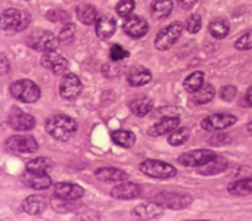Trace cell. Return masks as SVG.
Masks as SVG:
<instances>
[{
	"instance_id": "obj_1",
	"label": "cell",
	"mask_w": 252,
	"mask_h": 221,
	"mask_svg": "<svg viewBox=\"0 0 252 221\" xmlns=\"http://www.w3.org/2000/svg\"><path fill=\"white\" fill-rule=\"evenodd\" d=\"M44 128L55 140L66 142L77 133L78 126L74 118L63 115V114H55L46 120Z\"/></svg>"
},
{
	"instance_id": "obj_2",
	"label": "cell",
	"mask_w": 252,
	"mask_h": 221,
	"mask_svg": "<svg viewBox=\"0 0 252 221\" xmlns=\"http://www.w3.org/2000/svg\"><path fill=\"white\" fill-rule=\"evenodd\" d=\"M9 93H10V96L13 99L19 100V102H24V103H34L41 96L40 87L34 81L27 80V78L18 80L13 84H10Z\"/></svg>"
},
{
	"instance_id": "obj_3",
	"label": "cell",
	"mask_w": 252,
	"mask_h": 221,
	"mask_svg": "<svg viewBox=\"0 0 252 221\" xmlns=\"http://www.w3.org/2000/svg\"><path fill=\"white\" fill-rule=\"evenodd\" d=\"M139 168L143 174L152 179L167 180V179H173L177 176V170L171 164L159 161V159H146L140 164Z\"/></svg>"
},
{
	"instance_id": "obj_4",
	"label": "cell",
	"mask_w": 252,
	"mask_h": 221,
	"mask_svg": "<svg viewBox=\"0 0 252 221\" xmlns=\"http://www.w3.org/2000/svg\"><path fill=\"white\" fill-rule=\"evenodd\" d=\"M183 32V24L176 21L168 24L167 27H164L155 37V46L158 50H168L171 49L180 38Z\"/></svg>"
},
{
	"instance_id": "obj_5",
	"label": "cell",
	"mask_w": 252,
	"mask_h": 221,
	"mask_svg": "<svg viewBox=\"0 0 252 221\" xmlns=\"http://www.w3.org/2000/svg\"><path fill=\"white\" fill-rule=\"evenodd\" d=\"M30 24V16L18 9H6L1 13V28L7 32H16L27 28Z\"/></svg>"
},
{
	"instance_id": "obj_6",
	"label": "cell",
	"mask_w": 252,
	"mask_h": 221,
	"mask_svg": "<svg viewBox=\"0 0 252 221\" xmlns=\"http://www.w3.org/2000/svg\"><path fill=\"white\" fill-rule=\"evenodd\" d=\"M30 46L34 50L38 52H49V50H55L59 44V38L58 35H55L50 31H44V30H38L34 31L30 37H28Z\"/></svg>"
},
{
	"instance_id": "obj_7",
	"label": "cell",
	"mask_w": 252,
	"mask_h": 221,
	"mask_svg": "<svg viewBox=\"0 0 252 221\" xmlns=\"http://www.w3.org/2000/svg\"><path fill=\"white\" fill-rule=\"evenodd\" d=\"M81 90H83L81 80L75 74L65 72L62 75L61 83H59V93L63 99H66V100L77 99L81 95Z\"/></svg>"
},
{
	"instance_id": "obj_8",
	"label": "cell",
	"mask_w": 252,
	"mask_h": 221,
	"mask_svg": "<svg viewBox=\"0 0 252 221\" xmlns=\"http://www.w3.org/2000/svg\"><path fill=\"white\" fill-rule=\"evenodd\" d=\"M40 62H41V66L44 69H49V71H52L56 75H63L66 72L68 66H69L68 59L65 56H62V55H59L55 50L44 52L41 59H40Z\"/></svg>"
},
{
	"instance_id": "obj_9",
	"label": "cell",
	"mask_w": 252,
	"mask_h": 221,
	"mask_svg": "<svg viewBox=\"0 0 252 221\" xmlns=\"http://www.w3.org/2000/svg\"><path fill=\"white\" fill-rule=\"evenodd\" d=\"M217 155L214 151L211 149H196V151H190L183 154L182 157H179V164H182L183 167H202L207 162H210L211 159H214Z\"/></svg>"
},
{
	"instance_id": "obj_10",
	"label": "cell",
	"mask_w": 252,
	"mask_h": 221,
	"mask_svg": "<svg viewBox=\"0 0 252 221\" xmlns=\"http://www.w3.org/2000/svg\"><path fill=\"white\" fill-rule=\"evenodd\" d=\"M7 124L16 131H30L35 127V120L32 115L24 112L19 108H12L7 117Z\"/></svg>"
},
{
	"instance_id": "obj_11",
	"label": "cell",
	"mask_w": 252,
	"mask_h": 221,
	"mask_svg": "<svg viewBox=\"0 0 252 221\" xmlns=\"http://www.w3.org/2000/svg\"><path fill=\"white\" fill-rule=\"evenodd\" d=\"M238 118L232 114H214L202 120L201 126L205 131H220L235 126Z\"/></svg>"
},
{
	"instance_id": "obj_12",
	"label": "cell",
	"mask_w": 252,
	"mask_h": 221,
	"mask_svg": "<svg viewBox=\"0 0 252 221\" xmlns=\"http://www.w3.org/2000/svg\"><path fill=\"white\" fill-rule=\"evenodd\" d=\"M4 145L9 151L18 154H32L38 149V143L32 136H10Z\"/></svg>"
},
{
	"instance_id": "obj_13",
	"label": "cell",
	"mask_w": 252,
	"mask_h": 221,
	"mask_svg": "<svg viewBox=\"0 0 252 221\" xmlns=\"http://www.w3.org/2000/svg\"><path fill=\"white\" fill-rule=\"evenodd\" d=\"M154 202L162 207L171 208V210H183L192 202V198L189 195H177L171 192H164V193H158L154 198Z\"/></svg>"
},
{
	"instance_id": "obj_14",
	"label": "cell",
	"mask_w": 252,
	"mask_h": 221,
	"mask_svg": "<svg viewBox=\"0 0 252 221\" xmlns=\"http://www.w3.org/2000/svg\"><path fill=\"white\" fill-rule=\"evenodd\" d=\"M123 28L127 35H130L133 38H140L148 34L149 25H148V21L142 16H128L124 22Z\"/></svg>"
},
{
	"instance_id": "obj_15",
	"label": "cell",
	"mask_w": 252,
	"mask_h": 221,
	"mask_svg": "<svg viewBox=\"0 0 252 221\" xmlns=\"http://www.w3.org/2000/svg\"><path fill=\"white\" fill-rule=\"evenodd\" d=\"M142 195V188L136 183H124L121 182L120 185L114 186L111 190V196L115 199L121 201H131L136 199Z\"/></svg>"
},
{
	"instance_id": "obj_16",
	"label": "cell",
	"mask_w": 252,
	"mask_h": 221,
	"mask_svg": "<svg viewBox=\"0 0 252 221\" xmlns=\"http://www.w3.org/2000/svg\"><path fill=\"white\" fill-rule=\"evenodd\" d=\"M180 127V120L179 117L173 115V117H164L161 121H158L155 126H152V128L149 130L151 136L159 137V136H170L174 130H177Z\"/></svg>"
},
{
	"instance_id": "obj_17",
	"label": "cell",
	"mask_w": 252,
	"mask_h": 221,
	"mask_svg": "<svg viewBox=\"0 0 252 221\" xmlns=\"http://www.w3.org/2000/svg\"><path fill=\"white\" fill-rule=\"evenodd\" d=\"M84 195V189L74 183L55 185V196L63 201H77Z\"/></svg>"
},
{
	"instance_id": "obj_18",
	"label": "cell",
	"mask_w": 252,
	"mask_h": 221,
	"mask_svg": "<svg viewBox=\"0 0 252 221\" xmlns=\"http://www.w3.org/2000/svg\"><path fill=\"white\" fill-rule=\"evenodd\" d=\"M133 216L140 219V220H155L164 216V210L162 205L157 204V202H149V204H143L134 208Z\"/></svg>"
},
{
	"instance_id": "obj_19",
	"label": "cell",
	"mask_w": 252,
	"mask_h": 221,
	"mask_svg": "<svg viewBox=\"0 0 252 221\" xmlns=\"http://www.w3.org/2000/svg\"><path fill=\"white\" fill-rule=\"evenodd\" d=\"M22 182L27 188L34 189V190H44L47 188H50L52 185V179L46 174V173H25V176L22 177Z\"/></svg>"
},
{
	"instance_id": "obj_20",
	"label": "cell",
	"mask_w": 252,
	"mask_h": 221,
	"mask_svg": "<svg viewBox=\"0 0 252 221\" xmlns=\"http://www.w3.org/2000/svg\"><path fill=\"white\" fill-rule=\"evenodd\" d=\"M117 31V21L111 15H103L96 21V34L102 40L111 38Z\"/></svg>"
},
{
	"instance_id": "obj_21",
	"label": "cell",
	"mask_w": 252,
	"mask_h": 221,
	"mask_svg": "<svg viewBox=\"0 0 252 221\" xmlns=\"http://www.w3.org/2000/svg\"><path fill=\"white\" fill-rule=\"evenodd\" d=\"M128 84L133 87H142L146 86L152 81V72L145 68V66H134L130 72H128V78H127Z\"/></svg>"
},
{
	"instance_id": "obj_22",
	"label": "cell",
	"mask_w": 252,
	"mask_h": 221,
	"mask_svg": "<svg viewBox=\"0 0 252 221\" xmlns=\"http://www.w3.org/2000/svg\"><path fill=\"white\" fill-rule=\"evenodd\" d=\"M94 176L102 180V182H111V183H121L128 179V174L120 168H112V167H105L96 170Z\"/></svg>"
},
{
	"instance_id": "obj_23",
	"label": "cell",
	"mask_w": 252,
	"mask_h": 221,
	"mask_svg": "<svg viewBox=\"0 0 252 221\" xmlns=\"http://www.w3.org/2000/svg\"><path fill=\"white\" fill-rule=\"evenodd\" d=\"M46 199L40 195H34V196H28L27 199H24L22 202V210L30 214V216H38L46 210Z\"/></svg>"
},
{
	"instance_id": "obj_24",
	"label": "cell",
	"mask_w": 252,
	"mask_h": 221,
	"mask_svg": "<svg viewBox=\"0 0 252 221\" xmlns=\"http://www.w3.org/2000/svg\"><path fill=\"white\" fill-rule=\"evenodd\" d=\"M227 165H229V162H227L226 158L216 157L214 159H211L205 165L199 167V174H202V176H214V174L223 173L227 168Z\"/></svg>"
},
{
	"instance_id": "obj_25",
	"label": "cell",
	"mask_w": 252,
	"mask_h": 221,
	"mask_svg": "<svg viewBox=\"0 0 252 221\" xmlns=\"http://www.w3.org/2000/svg\"><path fill=\"white\" fill-rule=\"evenodd\" d=\"M173 0H155L151 4V15L155 19H165L173 12Z\"/></svg>"
},
{
	"instance_id": "obj_26",
	"label": "cell",
	"mask_w": 252,
	"mask_h": 221,
	"mask_svg": "<svg viewBox=\"0 0 252 221\" xmlns=\"http://www.w3.org/2000/svg\"><path fill=\"white\" fill-rule=\"evenodd\" d=\"M128 108H130V111H131L136 117H146V115L152 111L154 102H152V99H149V97H140V99L131 100L130 105H128Z\"/></svg>"
},
{
	"instance_id": "obj_27",
	"label": "cell",
	"mask_w": 252,
	"mask_h": 221,
	"mask_svg": "<svg viewBox=\"0 0 252 221\" xmlns=\"http://www.w3.org/2000/svg\"><path fill=\"white\" fill-rule=\"evenodd\" d=\"M112 137V142L124 149H128L131 148L134 143H136V136L133 131H128V130H117L111 134Z\"/></svg>"
},
{
	"instance_id": "obj_28",
	"label": "cell",
	"mask_w": 252,
	"mask_h": 221,
	"mask_svg": "<svg viewBox=\"0 0 252 221\" xmlns=\"http://www.w3.org/2000/svg\"><path fill=\"white\" fill-rule=\"evenodd\" d=\"M229 193L233 196H248L252 195V179H242L238 182H233L227 188Z\"/></svg>"
},
{
	"instance_id": "obj_29",
	"label": "cell",
	"mask_w": 252,
	"mask_h": 221,
	"mask_svg": "<svg viewBox=\"0 0 252 221\" xmlns=\"http://www.w3.org/2000/svg\"><path fill=\"white\" fill-rule=\"evenodd\" d=\"M208 30H210V32H211L213 37L221 40V38L227 37V34H229V31H230V25H229V22H227L226 19H223V18H216V19H213V21L210 22Z\"/></svg>"
},
{
	"instance_id": "obj_30",
	"label": "cell",
	"mask_w": 252,
	"mask_h": 221,
	"mask_svg": "<svg viewBox=\"0 0 252 221\" xmlns=\"http://www.w3.org/2000/svg\"><path fill=\"white\" fill-rule=\"evenodd\" d=\"M77 18L80 22L86 24V25H92L96 24L97 21V10L93 4H83L80 7H77Z\"/></svg>"
},
{
	"instance_id": "obj_31",
	"label": "cell",
	"mask_w": 252,
	"mask_h": 221,
	"mask_svg": "<svg viewBox=\"0 0 252 221\" xmlns=\"http://www.w3.org/2000/svg\"><path fill=\"white\" fill-rule=\"evenodd\" d=\"M216 97V89L213 84H204L199 90H196L193 93V102L196 105H205L213 102V99Z\"/></svg>"
},
{
	"instance_id": "obj_32",
	"label": "cell",
	"mask_w": 252,
	"mask_h": 221,
	"mask_svg": "<svg viewBox=\"0 0 252 221\" xmlns=\"http://www.w3.org/2000/svg\"><path fill=\"white\" fill-rule=\"evenodd\" d=\"M52 167H53V164H52V161L49 158L38 157V158H34V159L28 161L27 165H25V170L28 173H47Z\"/></svg>"
},
{
	"instance_id": "obj_33",
	"label": "cell",
	"mask_w": 252,
	"mask_h": 221,
	"mask_svg": "<svg viewBox=\"0 0 252 221\" xmlns=\"http://www.w3.org/2000/svg\"><path fill=\"white\" fill-rule=\"evenodd\" d=\"M204 80H205V74L202 71H195L183 81V87L186 89V92L195 93L204 86Z\"/></svg>"
},
{
	"instance_id": "obj_34",
	"label": "cell",
	"mask_w": 252,
	"mask_h": 221,
	"mask_svg": "<svg viewBox=\"0 0 252 221\" xmlns=\"http://www.w3.org/2000/svg\"><path fill=\"white\" fill-rule=\"evenodd\" d=\"M123 71H124V63H121V61H112V59H111V62L105 63L103 68H102L103 75L106 78H111V80L121 75Z\"/></svg>"
},
{
	"instance_id": "obj_35",
	"label": "cell",
	"mask_w": 252,
	"mask_h": 221,
	"mask_svg": "<svg viewBox=\"0 0 252 221\" xmlns=\"http://www.w3.org/2000/svg\"><path fill=\"white\" fill-rule=\"evenodd\" d=\"M189 140V130L186 127H179L168 136V143L171 146H182Z\"/></svg>"
},
{
	"instance_id": "obj_36",
	"label": "cell",
	"mask_w": 252,
	"mask_h": 221,
	"mask_svg": "<svg viewBox=\"0 0 252 221\" xmlns=\"http://www.w3.org/2000/svg\"><path fill=\"white\" fill-rule=\"evenodd\" d=\"M202 27V18L199 13H192L186 21V28L190 34H196Z\"/></svg>"
},
{
	"instance_id": "obj_37",
	"label": "cell",
	"mask_w": 252,
	"mask_h": 221,
	"mask_svg": "<svg viewBox=\"0 0 252 221\" xmlns=\"http://www.w3.org/2000/svg\"><path fill=\"white\" fill-rule=\"evenodd\" d=\"M74 35H75V25L68 22V24H65V25L62 27V30L59 31L58 38H59V41H71V40L74 38Z\"/></svg>"
},
{
	"instance_id": "obj_38",
	"label": "cell",
	"mask_w": 252,
	"mask_h": 221,
	"mask_svg": "<svg viewBox=\"0 0 252 221\" xmlns=\"http://www.w3.org/2000/svg\"><path fill=\"white\" fill-rule=\"evenodd\" d=\"M235 47L238 50H251L252 49V30L245 32L244 35H241L236 43H235Z\"/></svg>"
},
{
	"instance_id": "obj_39",
	"label": "cell",
	"mask_w": 252,
	"mask_h": 221,
	"mask_svg": "<svg viewBox=\"0 0 252 221\" xmlns=\"http://www.w3.org/2000/svg\"><path fill=\"white\" fill-rule=\"evenodd\" d=\"M109 56L112 61H124L126 58L130 56V53L121 44H114L109 50Z\"/></svg>"
},
{
	"instance_id": "obj_40",
	"label": "cell",
	"mask_w": 252,
	"mask_h": 221,
	"mask_svg": "<svg viewBox=\"0 0 252 221\" xmlns=\"http://www.w3.org/2000/svg\"><path fill=\"white\" fill-rule=\"evenodd\" d=\"M134 9V0H121L117 4V13L120 16H128Z\"/></svg>"
},
{
	"instance_id": "obj_41",
	"label": "cell",
	"mask_w": 252,
	"mask_h": 221,
	"mask_svg": "<svg viewBox=\"0 0 252 221\" xmlns=\"http://www.w3.org/2000/svg\"><path fill=\"white\" fill-rule=\"evenodd\" d=\"M47 19L52 22H66L69 19L68 13L65 10H59V9H53L50 12H47Z\"/></svg>"
},
{
	"instance_id": "obj_42",
	"label": "cell",
	"mask_w": 252,
	"mask_h": 221,
	"mask_svg": "<svg viewBox=\"0 0 252 221\" xmlns=\"http://www.w3.org/2000/svg\"><path fill=\"white\" fill-rule=\"evenodd\" d=\"M236 95H238V89L230 84L221 87V90H220V97H221V100H226V102H232L236 97Z\"/></svg>"
},
{
	"instance_id": "obj_43",
	"label": "cell",
	"mask_w": 252,
	"mask_h": 221,
	"mask_svg": "<svg viewBox=\"0 0 252 221\" xmlns=\"http://www.w3.org/2000/svg\"><path fill=\"white\" fill-rule=\"evenodd\" d=\"M196 3H198V0H177L179 7H182L183 10H189V9H192Z\"/></svg>"
},
{
	"instance_id": "obj_44",
	"label": "cell",
	"mask_w": 252,
	"mask_h": 221,
	"mask_svg": "<svg viewBox=\"0 0 252 221\" xmlns=\"http://www.w3.org/2000/svg\"><path fill=\"white\" fill-rule=\"evenodd\" d=\"M9 69H10V63L6 58V55L1 53V75H6Z\"/></svg>"
},
{
	"instance_id": "obj_45",
	"label": "cell",
	"mask_w": 252,
	"mask_h": 221,
	"mask_svg": "<svg viewBox=\"0 0 252 221\" xmlns=\"http://www.w3.org/2000/svg\"><path fill=\"white\" fill-rule=\"evenodd\" d=\"M229 143L230 140H229V136H226V134H216L214 137H213V143Z\"/></svg>"
},
{
	"instance_id": "obj_46",
	"label": "cell",
	"mask_w": 252,
	"mask_h": 221,
	"mask_svg": "<svg viewBox=\"0 0 252 221\" xmlns=\"http://www.w3.org/2000/svg\"><path fill=\"white\" fill-rule=\"evenodd\" d=\"M245 102L248 106H252V86L247 90V95H245Z\"/></svg>"
},
{
	"instance_id": "obj_47",
	"label": "cell",
	"mask_w": 252,
	"mask_h": 221,
	"mask_svg": "<svg viewBox=\"0 0 252 221\" xmlns=\"http://www.w3.org/2000/svg\"><path fill=\"white\" fill-rule=\"evenodd\" d=\"M247 130H248V133H250V134H251V136H252V123H250V124H248Z\"/></svg>"
}]
</instances>
